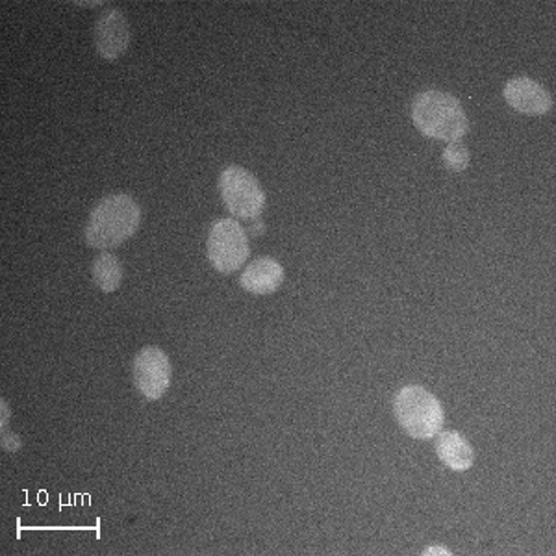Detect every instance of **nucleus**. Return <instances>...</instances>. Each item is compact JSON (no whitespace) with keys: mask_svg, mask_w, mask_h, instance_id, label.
<instances>
[{"mask_svg":"<svg viewBox=\"0 0 556 556\" xmlns=\"http://www.w3.org/2000/svg\"><path fill=\"white\" fill-rule=\"evenodd\" d=\"M139 223V204L127 193H115L91 210L84 236L93 249H114L138 232Z\"/></svg>","mask_w":556,"mask_h":556,"instance_id":"f257e3e1","label":"nucleus"},{"mask_svg":"<svg viewBox=\"0 0 556 556\" xmlns=\"http://www.w3.org/2000/svg\"><path fill=\"white\" fill-rule=\"evenodd\" d=\"M412 121L419 132L440 141H460L469 130L460 101L440 89H427L412 102Z\"/></svg>","mask_w":556,"mask_h":556,"instance_id":"f03ea898","label":"nucleus"},{"mask_svg":"<svg viewBox=\"0 0 556 556\" xmlns=\"http://www.w3.org/2000/svg\"><path fill=\"white\" fill-rule=\"evenodd\" d=\"M393 412L406 434L416 440L437 437L445 424L442 403L424 386H405L395 395Z\"/></svg>","mask_w":556,"mask_h":556,"instance_id":"7ed1b4c3","label":"nucleus"},{"mask_svg":"<svg viewBox=\"0 0 556 556\" xmlns=\"http://www.w3.org/2000/svg\"><path fill=\"white\" fill-rule=\"evenodd\" d=\"M219 191L228 212L240 219H256L266 208L262 184L240 165H230L222 173Z\"/></svg>","mask_w":556,"mask_h":556,"instance_id":"20e7f679","label":"nucleus"},{"mask_svg":"<svg viewBox=\"0 0 556 556\" xmlns=\"http://www.w3.org/2000/svg\"><path fill=\"white\" fill-rule=\"evenodd\" d=\"M210 264L219 273H235L249 258V240L245 230L235 219H219L210 228Z\"/></svg>","mask_w":556,"mask_h":556,"instance_id":"39448f33","label":"nucleus"},{"mask_svg":"<svg viewBox=\"0 0 556 556\" xmlns=\"http://www.w3.org/2000/svg\"><path fill=\"white\" fill-rule=\"evenodd\" d=\"M134 384L147 401H159L172 386V361L159 348L141 349L132 366Z\"/></svg>","mask_w":556,"mask_h":556,"instance_id":"423d86ee","label":"nucleus"},{"mask_svg":"<svg viewBox=\"0 0 556 556\" xmlns=\"http://www.w3.org/2000/svg\"><path fill=\"white\" fill-rule=\"evenodd\" d=\"M93 38H96L97 52L102 58L106 60L119 58L130 45V25L125 13L117 8H110L106 12H102L101 17L97 20Z\"/></svg>","mask_w":556,"mask_h":556,"instance_id":"0eeeda50","label":"nucleus"},{"mask_svg":"<svg viewBox=\"0 0 556 556\" xmlns=\"http://www.w3.org/2000/svg\"><path fill=\"white\" fill-rule=\"evenodd\" d=\"M505 101L525 115H544L553 108L549 91L527 76H518L506 83Z\"/></svg>","mask_w":556,"mask_h":556,"instance_id":"6e6552de","label":"nucleus"},{"mask_svg":"<svg viewBox=\"0 0 556 556\" xmlns=\"http://www.w3.org/2000/svg\"><path fill=\"white\" fill-rule=\"evenodd\" d=\"M241 288L253 295H271L285 282V267L275 258L254 260L240 278Z\"/></svg>","mask_w":556,"mask_h":556,"instance_id":"1a4fd4ad","label":"nucleus"},{"mask_svg":"<svg viewBox=\"0 0 556 556\" xmlns=\"http://www.w3.org/2000/svg\"><path fill=\"white\" fill-rule=\"evenodd\" d=\"M440 460L453 471H468L475 462V451L468 440L456 430H440L437 434Z\"/></svg>","mask_w":556,"mask_h":556,"instance_id":"9d476101","label":"nucleus"},{"mask_svg":"<svg viewBox=\"0 0 556 556\" xmlns=\"http://www.w3.org/2000/svg\"><path fill=\"white\" fill-rule=\"evenodd\" d=\"M123 280V266L114 254L102 253L93 262V282L104 293L117 290Z\"/></svg>","mask_w":556,"mask_h":556,"instance_id":"9b49d317","label":"nucleus"},{"mask_svg":"<svg viewBox=\"0 0 556 556\" xmlns=\"http://www.w3.org/2000/svg\"><path fill=\"white\" fill-rule=\"evenodd\" d=\"M471 162V154H469L468 147L462 146L460 141L450 143L443 151V164L453 173L466 172Z\"/></svg>","mask_w":556,"mask_h":556,"instance_id":"f8f14e48","label":"nucleus"},{"mask_svg":"<svg viewBox=\"0 0 556 556\" xmlns=\"http://www.w3.org/2000/svg\"><path fill=\"white\" fill-rule=\"evenodd\" d=\"M425 555H451V551L443 549V547H429L425 551Z\"/></svg>","mask_w":556,"mask_h":556,"instance_id":"ddd939ff","label":"nucleus"}]
</instances>
